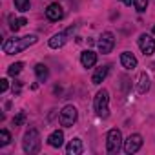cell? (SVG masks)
Listing matches in <instances>:
<instances>
[{
  "label": "cell",
  "mask_w": 155,
  "mask_h": 155,
  "mask_svg": "<svg viewBox=\"0 0 155 155\" xmlns=\"http://www.w3.org/2000/svg\"><path fill=\"white\" fill-rule=\"evenodd\" d=\"M29 6H31L29 0H15V8H17L18 11H22V13H24V11H29Z\"/></svg>",
  "instance_id": "cell-21"
},
{
  "label": "cell",
  "mask_w": 155,
  "mask_h": 155,
  "mask_svg": "<svg viewBox=\"0 0 155 155\" xmlns=\"http://www.w3.org/2000/svg\"><path fill=\"white\" fill-rule=\"evenodd\" d=\"M22 68H24V64H22V62H15V64H11V66L8 68V73H9L11 77H17V75L22 71Z\"/></svg>",
  "instance_id": "cell-19"
},
{
  "label": "cell",
  "mask_w": 155,
  "mask_h": 155,
  "mask_svg": "<svg viewBox=\"0 0 155 155\" xmlns=\"http://www.w3.org/2000/svg\"><path fill=\"white\" fill-rule=\"evenodd\" d=\"M37 40H38L37 35H26V37H22V38H8V40H4V44H2V49H4L6 55H17V53H20V51L28 49L29 46L37 44Z\"/></svg>",
  "instance_id": "cell-1"
},
{
  "label": "cell",
  "mask_w": 155,
  "mask_h": 155,
  "mask_svg": "<svg viewBox=\"0 0 155 155\" xmlns=\"http://www.w3.org/2000/svg\"><path fill=\"white\" fill-rule=\"evenodd\" d=\"M9 22H11V24H9V28H11V31H15V33L18 31V28H22V26H26V24H28V20H26V18H17V20H15L13 17H9Z\"/></svg>",
  "instance_id": "cell-18"
},
{
  "label": "cell",
  "mask_w": 155,
  "mask_h": 155,
  "mask_svg": "<svg viewBox=\"0 0 155 155\" xmlns=\"http://www.w3.org/2000/svg\"><path fill=\"white\" fill-rule=\"evenodd\" d=\"M81 62H82L84 68H93V66L97 64V53L91 51V49L82 51V55H81Z\"/></svg>",
  "instance_id": "cell-11"
},
{
  "label": "cell",
  "mask_w": 155,
  "mask_h": 155,
  "mask_svg": "<svg viewBox=\"0 0 155 155\" xmlns=\"http://www.w3.org/2000/svg\"><path fill=\"white\" fill-rule=\"evenodd\" d=\"M108 71H110V66H101V68H97V71H95L93 77H91L93 84H101L106 77H108Z\"/></svg>",
  "instance_id": "cell-15"
},
{
  "label": "cell",
  "mask_w": 155,
  "mask_h": 155,
  "mask_svg": "<svg viewBox=\"0 0 155 155\" xmlns=\"http://www.w3.org/2000/svg\"><path fill=\"white\" fill-rule=\"evenodd\" d=\"M8 88H9V82H8V79H2V81H0V91H2V93H6V91H8Z\"/></svg>",
  "instance_id": "cell-24"
},
{
  "label": "cell",
  "mask_w": 155,
  "mask_h": 155,
  "mask_svg": "<svg viewBox=\"0 0 155 155\" xmlns=\"http://www.w3.org/2000/svg\"><path fill=\"white\" fill-rule=\"evenodd\" d=\"M48 144L51 146V148H60L62 144H64V133L62 131H53L49 137H48Z\"/></svg>",
  "instance_id": "cell-14"
},
{
  "label": "cell",
  "mask_w": 155,
  "mask_h": 155,
  "mask_svg": "<svg viewBox=\"0 0 155 155\" xmlns=\"http://www.w3.org/2000/svg\"><path fill=\"white\" fill-rule=\"evenodd\" d=\"M22 146H24V151H26L28 155L38 153V150H40V133H38L35 128L28 130V131H26V135H24Z\"/></svg>",
  "instance_id": "cell-2"
},
{
  "label": "cell",
  "mask_w": 155,
  "mask_h": 155,
  "mask_svg": "<svg viewBox=\"0 0 155 155\" xmlns=\"http://www.w3.org/2000/svg\"><path fill=\"white\" fill-rule=\"evenodd\" d=\"M122 2H124V4H131V0H122Z\"/></svg>",
  "instance_id": "cell-26"
},
{
  "label": "cell",
  "mask_w": 155,
  "mask_h": 155,
  "mask_svg": "<svg viewBox=\"0 0 155 155\" xmlns=\"http://www.w3.org/2000/svg\"><path fill=\"white\" fill-rule=\"evenodd\" d=\"M120 64H122V68H126V69H135V68H137V58H135L133 53L124 51V53L120 55Z\"/></svg>",
  "instance_id": "cell-12"
},
{
  "label": "cell",
  "mask_w": 155,
  "mask_h": 155,
  "mask_svg": "<svg viewBox=\"0 0 155 155\" xmlns=\"http://www.w3.org/2000/svg\"><path fill=\"white\" fill-rule=\"evenodd\" d=\"M11 142V135L8 130H0V146H8Z\"/></svg>",
  "instance_id": "cell-20"
},
{
  "label": "cell",
  "mask_w": 155,
  "mask_h": 155,
  "mask_svg": "<svg viewBox=\"0 0 155 155\" xmlns=\"http://www.w3.org/2000/svg\"><path fill=\"white\" fill-rule=\"evenodd\" d=\"M77 119H79V113H77V108L75 106H64L62 111H60V117H58V122L66 128L73 126L77 122Z\"/></svg>",
  "instance_id": "cell-5"
},
{
  "label": "cell",
  "mask_w": 155,
  "mask_h": 155,
  "mask_svg": "<svg viewBox=\"0 0 155 155\" xmlns=\"http://www.w3.org/2000/svg\"><path fill=\"white\" fill-rule=\"evenodd\" d=\"M35 73H37V77H38L40 82H44V81L48 79V75H49V71H48V68H46L44 64H37V66H35Z\"/></svg>",
  "instance_id": "cell-17"
},
{
  "label": "cell",
  "mask_w": 155,
  "mask_h": 155,
  "mask_svg": "<svg viewBox=\"0 0 155 155\" xmlns=\"http://www.w3.org/2000/svg\"><path fill=\"white\" fill-rule=\"evenodd\" d=\"M153 33H155V28H153Z\"/></svg>",
  "instance_id": "cell-27"
},
{
  "label": "cell",
  "mask_w": 155,
  "mask_h": 155,
  "mask_svg": "<svg viewBox=\"0 0 155 155\" xmlns=\"http://www.w3.org/2000/svg\"><path fill=\"white\" fill-rule=\"evenodd\" d=\"M24 120H26V113H24V111H20L18 115H15V117H13V124H15V126H22V124H24Z\"/></svg>",
  "instance_id": "cell-23"
},
{
  "label": "cell",
  "mask_w": 155,
  "mask_h": 155,
  "mask_svg": "<svg viewBox=\"0 0 155 155\" xmlns=\"http://www.w3.org/2000/svg\"><path fill=\"white\" fill-rule=\"evenodd\" d=\"M133 6H135V9L137 11H146V8H148V0H133Z\"/></svg>",
  "instance_id": "cell-22"
},
{
  "label": "cell",
  "mask_w": 155,
  "mask_h": 155,
  "mask_svg": "<svg viewBox=\"0 0 155 155\" xmlns=\"http://www.w3.org/2000/svg\"><path fill=\"white\" fill-rule=\"evenodd\" d=\"M150 90V77L146 75V73H140L139 75V84H137V91L140 93V95H144L146 91Z\"/></svg>",
  "instance_id": "cell-16"
},
{
  "label": "cell",
  "mask_w": 155,
  "mask_h": 155,
  "mask_svg": "<svg viewBox=\"0 0 155 155\" xmlns=\"http://www.w3.org/2000/svg\"><path fill=\"white\" fill-rule=\"evenodd\" d=\"M139 48L144 55H153L155 53V40L151 38V35L148 33H142L139 37Z\"/></svg>",
  "instance_id": "cell-8"
},
{
  "label": "cell",
  "mask_w": 155,
  "mask_h": 155,
  "mask_svg": "<svg viewBox=\"0 0 155 155\" xmlns=\"http://www.w3.org/2000/svg\"><path fill=\"white\" fill-rule=\"evenodd\" d=\"M113 46H115V37H113V33H110V31L102 33V37H101V40H99V51L104 53V55H106V53H111Z\"/></svg>",
  "instance_id": "cell-9"
},
{
  "label": "cell",
  "mask_w": 155,
  "mask_h": 155,
  "mask_svg": "<svg viewBox=\"0 0 155 155\" xmlns=\"http://www.w3.org/2000/svg\"><path fill=\"white\" fill-rule=\"evenodd\" d=\"M46 17H48V20H51V22H58V20L64 17V9H62V6H60L58 2L49 4V6L46 8Z\"/></svg>",
  "instance_id": "cell-10"
},
{
  "label": "cell",
  "mask_w": 155,
  "mask_h": 155,
  "mask_svg": "<svg viewBox=\"0 0 155 155\" xmlns=\"http://www.w3.org/2000/svg\"><path fill=\"white\" fill-rule=\"evenodd\" d=\"M140 146H142V137L139 135V133H133V135H130L126 140H124V151L126 153H137L139 150H140Z\"/></svg>",
  "instance_id": "cell-7"
},
{
  "label": "cell",
  "mask_w": 155,
  "mask_h": 155,
  "mask_svg": "<svg viewBox=\"0 0 155 155\" xmlns=\"http://www.w3.org/2000/svg\"><path fill=\"white\" fill-rule=\"evenodd\" d=\"M75 26H71V28H68V29H64V31H60V33H57V35H53L51 38H49V48H53V49H58V48H62L68 40H69V37L75 33Z\"/></svg>",
  "instance_id": "cell-6"
},
{
  "label": "cell",
  "mask_w": 155,
  "mask_h": 155,
  "mask_svg": "<svg viewBox=\"0 0 155 155\" xmlns=\"http://www.w3.org/2000/svg\"><path fill=\"white\" fill-rule=\"evenodd\" d=\"M13 90H15L17 93L20 91V81H17V84H13Z\"/></svg>",
  "instance_id": "cell-25"
},
{
  "label": "cell",
  "mask_w": 155,
  "mask_h": 155,
  "mask_svg": "<svg viewBox=\"0 0 155 155\" xmlns=\"http://www.w3.org/2000/svg\"><path fill=\"white\" fill-rule=\"evenodd\" d=\"M108 104H110V93H108L106 90H101V91L97 93V97H95V102H93L95 111H97V115H99V117L106 119V117L110 115Z\"/></svg>",
  "instance_id": "cell-3"
},
{
  "label": "cell",
  "mask_w": 155,
  "mask_h": 155,
  "mask_svg": "<svg viewBox=\"0 0 155 155\" xmlns=\"http://www.w3.org/2000/svg\"><path fill=\"white\" fill-rule=\"evenodd\" d=\"M66 153H68V155H81V153H82V140H81V139L69 140L68 146H66Z\"/></svg>",
  "instance_id": "cell-13"
},
{
  "label": "cell",
  "mask_w": 155,
  "mask_h": 155,
  "mask_svg": "<svg viewBox=\"0 0 155 155\" xmlns=\"http://www.w3.org/2000/svg\"><path fill=\"white\" fill-rule=\"evenodd\" d=\"M122 146V133L119 130H110L106 135V150L108 153H117Z\"/></svg>",
  "instance_id": "cell-4"
}]
</instances>
